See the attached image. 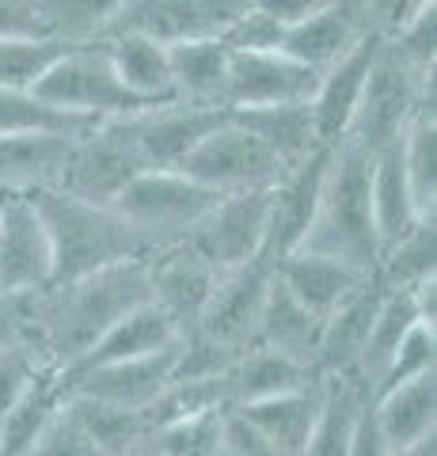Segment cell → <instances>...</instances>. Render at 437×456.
<instances>
[{"label":"cell","mask_w":437,"mask_h":456,"mask_svg":"<svg viewBox=\"0 0 437 456\" xmlns=\"http://www.w3.org/2000/svg\"><path fill=\"white\" fill-rule=\"evenodd\" d=\"M244 4L251 12H259V16H266L281 35H286L293 27H301L304 20L320 16L323 8H331L335 0H244Z\"/></svg>","instance_id":"7dc6e473"},{"label":"cell","mask_w":437,"mask_h":456,"mask_svg":"<svg viewBox=\"0 0 437 456\" xmlns=\"http://www.w3.org/2000/svg\"><path fill=\"white\" fill-rule=\"evenodd\" d=\"M53 285V251L31 194H8L0 206V297L23 301Z\"/></svg>","instance_id":"8fae6325"},{"label":"cell","mask_w":437,"mask_h":456,"mask_svg":"<svg viewBox=\"0 0 437 456\" xmlns=\"http://www.w3.org/2000/svg\"><path fill=\"white\" fill-rule=\"evenodd\" d=\"M229 114V107H194L167 99V103H152L137 114H125L122 126L149 171H179L182 160L198 149V141L209 130H217Z\"/></svg>","instance_id":"30bf717a"},{"label":"cell","mask_w":437,"mask_h":456,"mask_svg":"<svg viewBox=\"0 0 437 456\" xmlns=\"http://www.w3.org/2000/svg\"><path fill=\"white\" fill-rule=\"evenodd\" d=\"M388 456H437V434H433V437H422V441H415V445L392 449Z\"/></svg>","instance_id":"f5cc1de1"},{"label":"cell","mask_w":437,"mask_h":456,"mask_svg":"<svg viewBox=\"0 0 437 456\" xmlns=\"http://www.w3.org/2000/svg\"><path fill=\"white\" fill-rule=\"evenodd\" d=\"M422 373H437V327L418 320L411 331L403 335L396 354H392V362L384 369V377H380L376 392L380 388H392V384H403V380H415Z\"/></svg>","instance_id":"b9f144b4"},{"label":"cell","mask_w":437,"mask_h":456,"mask_svg":"<svg viewBox=\"0 0 437 456\" xmlns=\"http://www.w3.org/2000/svg\"><path fill=\"white\" fill-rule=\"evenodd\" d=\"M373 422L388 449L415 445L422 437L437 434V373H422L415 380L380 388L369 399Z\"/></svg>","instance_id":"7402d4cb"},{"label":"cell","mask_w":437,"mask_h":456,"mask_svg":"<svg viewBox=\"0 0 437 456\" xmlns=\"http://www.w3.org/2000/svg\"><path fill=\"white\" fill-rule=\"evenodd\" d=\"M122 0H38L46 31L58 46H88L103 42L115 27Z\"/></svg>","instance_id":"8d00e7d4"},{"label":"cell","mask_w":437,"mask_h":456,"mask_svg":"<svg viewBox=\"0 0 437 456\" xmlns=\"http://www.w3.org/2000/svg\"><path fill=\"white\" fill-rule=\"evenodd\" d=\"M217 456H236V452H232L229 445H221V452H217Z\"/></svg>","instance_id":"11a10c76"},{"label":"cell","mask_w":437,"mask_h":456,"mask_svg":"<svg viewBox=\"0 0 437 456\" xmlns=\"http://www.w3.org/2000/svg\"><path fill=\"white\" fill-rule=\"evenodd\" d=\"M376 50H380V38L369 35V38H361L346 57H338L331 69L320 73L316 92H312V99H308L320 145L335 149L338 141L346 137L350 118H354V110L361 103L365 80H369V69L376 61Z\"/></svg>","instance_id":"d6986e66"},{"label":"cell","mask_w":437,"mask_h":456,"mask_svg":"<svg viewBox=\"0 0 437 456\" xmlns=\"http://www.w3.org/2000/svg\"><path fill=\"white\" fill-rule=\"evenodd\" d=\"M384 46L400 57L403 65H411L415 73H437V4L422 8L415 20H407Z\"/></svg>","instance_id":"7bdbcfd3"},{"label":"cell","mask_w":437,"mask_h":456,"mask_svg":"<svg viewBox=\"0 0 437 456\" xmlns=\"http://www.w3.org/2000/svg\"><path fill=\"white\" fill-rule=\"evenodd\" d=\"M16 342H27L23 308H20V301H4V297H0V350L16 346Z\"/></svg>","instance_id":"816d5d0a"},{"label":"cell","mask_w":437,"mask_h":456,"mask_svg":"<svg viewBox=\"0 0 437 456\" xmlns=\"http://www.w3.org/2000/svg\"><path fill=\"white\" fill-rule=\"evenodd\" d=\"M328 156H331V149H316L308 160L286 167V175L271 187V202H266V240H263L266 266H278L286 255L301 251L308 228H312V217H316Z\"/></svg>","instance_id":"9a60e30c"},{"label":"cell","mask_w":437,"mask_h":456,"mask_svg":"<svg viewBox=\"0 0 437 456\" xmlns=\"http://www.w3.org/2000/svg\"><path fill=\"white\" fill-rule=\"evenodd\" d=\"M65 407V384L58 373H38L16 403L8 407V415L0 419V449L4 456H27L35 449V441L50 430V422L61 415Z\"/></svg>","instance_id":"1f68e13d"},{"label":"cell","mask_w":437,"mask_h":456,"mask_svg":"<svg viewBox=\"0 0 437 456\" xmlns=\"http://www.w3.org/2000/svg\"><path fill=\"white\" fill-rule=\"evenodd\" d=\"M92 126L88 118H77V114H65L58 107H46L42 99H35L31 92L20 88H0V137L4 134H88Z\"/></svg>","instance_id":"f35d334b"},{"label":"cell","mask_w":437,"mask_h":456,"mask_svg":"<svg viewBox=\"0 0 437 456\" xmlns=\"http://www.w3.org/2000/svg\"><path fill=\"white\" fill-rule=\"evenodd\" d=\"M266 202H271V191L221 194L182 244L194 248L209 266H217L221 274L239 270L247 263H263Z\"/></svg>","instance_id":"9c48e42d"},{"label":"cell","mask_w":437,"mask_h":456,"mask_svg":"<svg viewBox=\"0 0 437 456\" xmlns=\"http://www.w3.org/2000/svg\"><path fill=\"white\" fill-rule=\"evenodd\" d=\"M31 198L50 236L53 281H73L84 274H95V270L134 263L149 255L145 240L122 221L115 206H92L58 187L38 191Z\"/></svg>","instance_id":"3957f363"},{"label":"cell","mask_w":437,"mask_h":456,"mask_svg":"<svg viewBox=\"0 0 437 456\" xmlns=\"http://www.w3.org/2000/svg\"><path fill=\"white\" fill-rule=\"evenodd\" d=\"M0 456H4V449H0Z\"/></svg>","instance_id":"6f0895ef"},{"label":"cell","mask_w":437,"mask_h":456,"mask_svg":"<svg viewBox=\"0 0 437 456\" xmlns=\"http://www.w3.org/2000/svg\"><path fill=\"white\" fill-rule=\"evenodd\" d=\"M175 342H179V331L172 327V320H167L152 301H145L134 312H125V316L110 327L88 354H84L80 365H73L69 373H84V369H95V365L149 358V354H160L167 346H175ZM69 373H61V377H69Z\"/></svg>","instance_id":"4316f807"},{"label":"cell","mask_w":437,"mask_h":456,"mask_svg":"<svg viewBox=\"0 0 437 456\" xmlns=\"http://www.w3.org/2000/svg\"><path fill=\"white\" fill-rule=\"evenodd\" d=\"M145 278H149V301L172 320V327L182 338L198 327L209 297H214L221 281V270L209 266L194 248L172 244L145 255Z\"/></svg>","instance_id":"4fadbf2b"},{"label":"cell","mask_w":437,"mask_h":456,"mask_svg":"<svg viewBox=\"0 0 437 456\" xmlns=\"http://www.w3.org/2000/svg\"><path fill=\"white\" fill-rule=\"evenodd\" d=\"M422 110H437V73H415L380 38L361 103L354 118H350V130L343 141L373 156L380 149L396 145L403 130L411 126V118Z\"/></svg>","instance_id":"277c9868"},{"label":"cell","mask_w":437,"mask_h":456,"mask_svg":"<svg viewBox=\"0 0 437 456\" xmlns=\"http://www.w3.org/2000/svg\"><path fill=\"white\" fill-rule=\"evenodd\" d=\"M232 118L239 126H247L286 167L308 160L316 149H328V145H320V137H316L308 99L304 103H278V107H259V110H232Z\"/></svg>","instance_id":"f546056e"},{"label":"cell","mask_w":437,"mask_h":456,"mask_svg":"<svg viewBox=\"0 0 437 456\" xmlns=\"http://www.w3.org/2000/svg\"><path fill=\"white\" fill-rule=\"evenodd\" d=\"M118 80L125 92L141 103H167L172 99V65H167V46L145 35H110L103 38Z\"/></svg>","instance_id":"4dcf8cb0"},{"label":"cell","mask_w":437,"mask_h":456,"mask_svg":"<svg viewBox=\"0 0 437 456\" xmlns=\"http://www.w3.org/2000/svg\"><path fill=\"white\" fill-rule=\"evenodd\" d=\"M65 46L50 38H0V88L31 92V84L42 77L53 57Z\"/></svg>","instance_id":"60d3db41"},{"label":"cell","mask_w":437,"mask_h":456,"mask_svg":"<svg viewBox=\"0 0 437 456\" xmlns=\"http://www.w3.org/2000/svg\"><path fill=\"white\" fill-rule=\"evenodd\" d=\"M73 134H4L0 137V194H38L61 187Z\"/></svg>","instance_id":"44dd1931"},{"label":"cell","mask_w":437,"mask_h":456,"mask_svg":"<svg viewBox=\"0 0 437 456\" xmlns=\"http://www.w3.org/2000/svg\"><path fill=\"white\" fill-rule=\"evenodd\" d=\"M217 198L221 194L206 191L202 183H194L182 171H141L130 187L118 194L115 209L145 240L149 251H160V248L182 244Z\"/></svg>","instance_id":"8992f818"},{"label":"cell","mask_w":437,"mask_h":456,"mask_svg":"<svg viewBox=\"0 0 437 456\" xmlns=\"http://www.w3.org/2000/svg\"><path fill=\"white\" fill-rule=\"evenodd\" d=\"M172 65V99L194 107H224L229 46L221 38H190L167 46Z\"/></svg>","instance_id":"f1b7e54d"},{"label":"cell","mask_w":437,"mask_h":456,"mask_svg":"<svg viewBox=\"0 0 437 456\" xmlns=\"http://www.w3.org/2000/svg\"><path fill=\"white\" fill-rule=\"evenodd\" d=\"M125 456H164V452H160L157 445H152V437H149V441H145V445H137L134 452H125Z\"/></svg>","instance_id":"db71d44e"},{"label":"cell","mask_w":437,"mask_h":456,"mask_svg":"<svg viewBox=\"0 0 437 456\" xmlns=\"http://www.w3.org/2000/svg\"><path fill=\"white\" fill-rule=\"evenodd\" d=\"M179 171L214 194H251L271 191L286 175V164L229 114L217 130H209L198 141V149L182 160Z\"/></svg>","instance_id":"52a82bcc"},{"label":"cell","mask_w":437,"mask_h":456,"mask_svg":"<svg viewBox=\"0 0 437 456\" xmlns=\"http://www.w3.org/2000/svg\"><path fill=\"white\" fill-rule=\"evenodd\" d=\"M369 167H373V156L346 145V141H338L331 149L316 217L301 251L331 255V259H343L350 266L365 270V274H373L380 259V244H376V224L369 206Z\"/></svg>","instance_id":"7a4b0ae2"},{"label":"cell","mask_w":437,"mask_h":456,"mask_svg":"<svg viewBox=\"0 0 437 456\" xmlns=\"http://www.w3.org/2000/svg\"><path fill=\"white\" fill-rule=\"evenodd\" d=\"M400 160L422 217H437V110H422L400 137Z\"/></svg>","instance_id":"d590c367"},{"label":"cell","mask_w":437,"mask_h":456,"mask_svg":"<svg viewBox=\"0 0 437 456\" xmlns=\"http://www.w3.org/2000/svg\"><path fill=\"white\" fill-rule=\"evenodd\" d=\"M239 8L244 0H122L110 35H145L160 46L221 38Z\"/></svg>","instance_id":"5bb4252c"},{"label":"cell","mask_w":437,"mask_h":456,"mask_svg":"<svg viewBox=\"0 0 437 456\" xmlns=\"http://www.w3.org/2000/svg\"><path fill=\"white\" fill-rule=\"evenodd\" d=\"M38 373H46V365L38 362V354L27 346V342H16V346L0 350V419L8 415V407L16 403L27 388H31V380Z\"/></svg>","instance_id":"ee69618b"},{"label":"cell","mask_w":437,"mask_h":456,"mask_svg":"<svg viewBox=\"0 0 437 456\" xmlns=\"http://www.w3.org/2000/svg\"><path fill=\"white\" fill-rule=\"evenodd\" d=\"M31 95L42 99L46 107H58V110L77 114V118H88V122L125 118V114L152 107L125 92V84L118 80L103 42L65 46L42 69V77L31 84Z\"/></svg>","instance_id":"5b68a950"},{"label":"cell","mask_w":437,"mask_h":456,"mask_svg":"<svg viewBox=\"0 0 437 456\" xmlns=\"http://www.w3.org/2000/svg\"><path fill=\"white\" fill-rule=\"evenodd\" d=\"M27 456H107V452L95 445V441L77 426V419L61 407V415L50 422V430L35 441V449Z\"/></svg>","instance_id":"f6af8a7d"},{"label":"cell","mask_w":437,"mask_h":456,"mask_svg":"<svg viewBox=\"0 0 437 456\" xmlns=\"http://www.w3.org/2000/svg\"><path fill=\"white\" fill-rule=\"evenodd\" d=\"M0 38H50L38 0H0Z\"/></svg>","instance_id":"c3c4849f"},{"label":"cell","mask_w":437,"mask_h":456,"mask_svg":"<svg viewBox=\"0 0 437 456\" xmlns=\"http://www.w3.org/2000/svg\"><path fill=\"white\" fill-rule=\"evenodd\" d=\"M271 270H274V278L286 285L308 312H316L320 320L369 278L365 270L350 266L343 259H331V255H320V251H293Z\"/></svg>","instance_id":"cb8c5ba5"},{"label":"cell","mask_w":437,"mask_h":456,"mask_svg":"<svg viewBox=\"0 0 437 456\" xmlns=\"http://www.w3.org/2000/svg\"><path fill=\"white\" fill-rule=\"evenodd\" d=\"M65 411L107 456H125L152 437L141 411H122V407L100 403V399H88V395H65Z\"/></svg>","instance_id":"e575fe53"},{"label":"cell","mask_w":437,"mask_h":456,"mask_svg":"<svg viewBox=\"0 0 437 456\" xmlns=\"http://www.w3.org/2000/svg\"><path fill=\"white\" fill-rule=\"evenodd\" d=\"M224 445L236 456H289L286 449H278L274 441H266L255 426H247L239 415H232V411H224Z\"/></svg>","instance_id":"681fc988"},{"label":"cell","mask_w":437,"mask_h":456,"mask_svg":"<svg viewBox=\"0 0 437 456\" xmlns=\"http://www.w3.org/2000/svg\"><path fill=\"white\" fill-rule=\"evenodd\" d=\"M437 4V0H361L365 23L376 38H392L407 20H415L422 8Z\"/></svg>","instance_id":"bcb514c9"},{"label":"cell","mask_w":437,"mask_h":456,"mask_svg":"<svg viewBox=\"0 0 437 456\" xmlns=\"http://www.w3.org/2000/svg\"><path fill=\"white\" fill-rule=\"evenodd\" d=\"M266 289H271V266L266 263H247L239 270L221 274L217 289L190 335L217 342L224 354L239 358L247 346H255V327H259Z\"/></svg>","instance_id":"2e32d148"},{"label":"cell","mask_w":437,"mask_h":456,"mask_svg":"<svg viewBox=\"0 0 437 456\" xmlns=\"http://www.w3.org/2000/svg\"><path fill=\"white\" fill-rule=\"evenodd\" d=\"M141 171H149V167L137 156L122 118H110V122L92 126L88 134L73 137L58 191L84 198L92 206H115L118 194L130 187Z\"/></svg>","instance_id":"ba28073f"},{"label":"cell","mask_w":437,"mask_h":456,"mask_svg":"<svg viewBox=\"0 0 437 456\" xmlns=\"http://www.w3.org/2000/svg\"><path fill=\"white\" fill-rule=\"evenodd\" d=\"M415 323H418V308L411 301V289H388V297L376 308L369 338H365V346H361V358L354 365V373H350L369 395L376 392V384H380V377H384L392 354H396L403 335L411 331Z\"/></svg>","instance_id":"836d02e7"},{"label":"cell","mask_w":437,"mask_h":456,"mask_svg":"<svg viewBox=\"0 0 437 456\" xmlns=\"http://www.w3.org/2000/svg\"><path fill=\"white\" fill-rule=\"evenodd\" d=\"M320 316L308 312L286 285L274 278L271 270V289L259 312V327H255V346H266L281 354V358L297 362V365H316V342H320ZM316 373V369H312Z\"/></svg>","instance_id":"484cf974"},{"label":"cell","mask_w":437,"mask_h":456,"mask_svg":"<svg viewBox=\"0 0 437 456\" xmlns=\"http://www.w3.org/2000/svg\"><path fill=\"white\" fill-rule=\"evenodd\" d=\"M323 380H328V392H323L320 419L312 426V434H308L301 456H346L358 430V419L369 407L373 395L354 377H323Z\"/></svg>","instance_id":"d6a6232c"},{"label":"cell","mask_w":437,"mask_h":456,"mask_svg":"<svg viewBox=\"0 0 437 456\" xmlns=\"http://www.w3.org/2000/svg\"><path fill=\"white\" fill-rule=\"evenodd\" d=\"M388 297V285L376 278V270L350 297H343L320 323L316 342V377H350L361 358V346L369 338L380 301Z\"/></svg>","instance_id":"e0dca14e"},{"label":"cell","mask_w":437,"mask_h":456,"mask_svg":"<svg viewBox=\"0 0 437 456\" xmlns=\"http://www.w3.org/2000/svg\"><path fill=\"white\" fill-rule=\"evenodd\" d=\"M4 198H8V194H0V206H4Z\"/></svg>","instance_id":"9f6ffc18"},{"label":"cell","mask_w":437,"mask_h":456,"mask_svg":"<svg viewBox=\"0 0 437 456\" xmlns=\"http://www.w3.org/2000/svg\"><path fill=\"white\" fill-rule=\"evenodd\" d=\"M316 373L308 365H297L281 354L266 350V346H247L239 358L217 377L221 384V399L224 411L247 407V403H263V399H274L281 392H293L308 384Z\"/></svg>","instance_id":"603a6c76"},{"label":"cell","mask_w":437,"mask_h":456,"mask_svg":"<svg viewBox=\"0 0 437 456\" xmlns=\"http://www.w3.org/2000/svg\"><path fill=\"white\" fill-rule=\"evenodd\" d=\"M369 23H365L361 0H335L331 8H323L320 16L304 20L301 27L281 35V46L289 57H297L301 65H308L312 73L331 69L338 57H346L361 38H369Z\"/></svg>","instance_id":"ffe728a7"},{"label":"cell","mask_w":437,"mask_h":456,"mask_svg":"<svg viewBox=\"0 0 437 456\" xmlns=\"http://www.w3.org/2000/svg\"><path fill=\"white\" fill-rule=\"evenodd\" d=\"M320 73L301 65L286 50H229L224 107L259 110L278 103H304L316 92Z\"/></svg>","instance_id":"7c38bea8"},{"label":"cell","mask_w":437,"mask_h":456,"mask_svg":"<svg viewBox=\"0 0 437 456\" xmlns=\"http://www.w3.org/2000/svg\"><path fill=\"white\" fill-rule=\"evenodd\" d=\"M152 445L164 456H217L224 445V411H202V415L160 426L152 434Z\"/></svg>","instance_id":"ab89813d"},{"label":"cell","mask_w":437,"mask_h":456,"mask_svg":"<svg viewBox=\"0 0 437 456\" xmlns=\"http://www.w3.org/2000/svg\"><path fill=\"white\" fill-rule=\"evenodd\" d=\"M323 392H328V380L312 377L308 384L293 392H281L274 399H263V403H247V407H236L232 415H239L247 426L274 441L278 449H286L289 456H301L308 434L320 419V407H323Z\"/></svg>","instance_id":"d4e9b609"},{"label":"cell","mask_w":437,"mask_h":456,"mask_svg":"<svg viewBox=\"0 0 437 456\" xmlns=\"http://www.w3.org/2000/svg\"><path fill=\"white\" fill-rule=\"evenodd\" d=\"M369 206H373V224H376V244L380 251H388L396 240H403L411 228H418L422 209L415 206L411 187L403 175V160H400V141L388 149L373 152V167H369Z\"/></svg>","instance_id":"83f0119b"},{"label":"cell","mask_w":437,"mask_h":456,"mask_svg":"<svg viewBox=\"0 0 437 456\" xmlns=\"http://www.w3.org/2000/svg\"><path fill=\"white\" fill-rule=\"evenodd\" d=\"M388 452H392V449H388V441L380 437V430H376L373 411L365 407V411H361V419H358L354 441H350V449H346V456H388Z\"/></svg>","instance_id":"f907efd6"},{"label":"cell","mask_w":437,"mask_h":456,"mask_svg":"<svg viewBox=\"0 0 437 456\" xmlns=\"http://www.w3.org/2000/svg\"><path fill=\"white\" fill-rule=\"evenodd\" d=\"M149 301L145 259L118 263L73 281H53L35 297H23V335L38 362L53 373H69L115 327L125 312Z\"/></svg>","instance_id":"6da1fadb"},{"label":"cell","mask_w":437,"mask_h":456,"mask_svg":"<svg viewBox=\"0 0 437 456\" xmlns=\"http://www.w3.org/2000/svg\"><path fill=\"white\" fill-rule=\"evenodd\" d=\"M172 369H175V346H167L160 354H149V358L69 373L61 377V384H65V395H88L122 411H145L164 392V384L172 380Z\"/></svg>","instance_id":"ac0fdd59"},{"label":"cell","mask_w":437,"mask_h":456,"mask_svg":"<svg viewBox=\"0 0 437 456\" xmlns=\"http://www.w3.org/2000/svg\"><path fill=\"white\" fill-rule=\"evenodd\" d=\"M376 278L388 289H415L418 281L437 278V217L422 221L388 251H380Z\"/></svg>","instance_id":"74e56055"}]
</instances>
